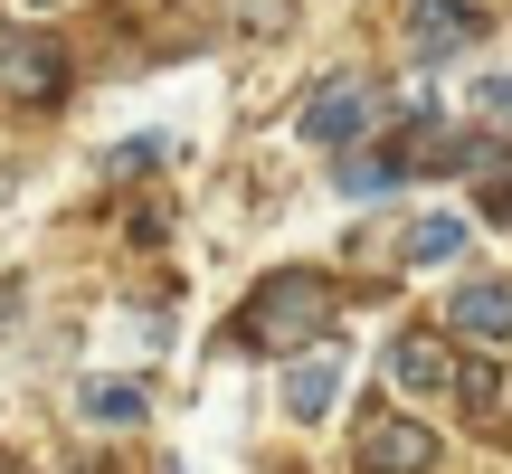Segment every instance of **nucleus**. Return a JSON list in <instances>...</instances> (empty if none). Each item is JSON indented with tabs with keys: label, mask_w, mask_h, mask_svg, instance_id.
<instances>
[{
	"label": "nucleus",
	"mask_w": 512,
	"mask_h": 474,
	"mask_svg": "<svg viewBox=\"0 0 512 474\" xmlns=\"http://www.w3.org/2000/svg\"><path fill=\"white\" fill-rule=\"evenodd\" d=\"M332 332V285L323 275H266V285H256V304L238 313V342L247 351H294V342H323Z\"/></svg>",
	"instance_id": "obj_1"
},
{
	"label": "nucleus",
	"mask_w": 512,
	"mask_h": 474,
	"mask_svg": "<svg viewBox=\"0 0 512 474\" xmlns=\"http://www.w3.org/2000/svg\"><path fill=\"white\" fill-rule=\"evenodd\" d=\"M351 456H361V474H437V427L408 408H370Z\"/></svg>",
	"instance_id": "obj_2"
},
{
	"label": "nucleus",
	"mask_w": 512,
	"mask_h": 474,
	"mask_svg": "<svg viewBox=\"0 0 512 474\" xmlns=\"http://www.w3.org/2000/svg\"><path fill=\"white\" fill-rule=\"evenodd\" d=\"M370 124H380V95H370V76H332V86L313 95L304 114H294V133H304L313 152H342V143H361Z\"/></svg>",
	"instance_id": "obj_3"
},
{
	"label": "nucleus",
	"mask_w": 512,
	"mask_h": 474,
	"mask_svg": "<svg viewBox=\"0 0 512 474\" xmlns=\"http://www.w3.org/2000/svg\"><path fill=\"white\" fill-rule=\"evenodd\" d=\"M0 95H10V105H57V95H67V57L38 29H10L0 38Z\"/></svg>",
	"instance_id": "obj_4"
},
{
	"label": "nucleus",
	"mask_w": 512,
	"mask_h": 474,
	"mask_svg": "<svg viewBox=\"0 0 512 474\" xmlns=\"http://www.w3.org/2000/svg\"><path fill=\"white\" fill-rule=\"evenodd\" d=\"M446 332H456V342H503L512 351V285H503V275L456 285V294H446Z\"/></svg>",
	"instance_id": "obj_5"
},
{
	"label": "nucleus",
	"mask_w": 512,
	"mask_h": 474,
	"mask_svg": "<svg viewBox=\"0 0 512 474\" xmlns=\"http://www.w3.org/2000/svg\"><path fill=\"white\" fill-rule=\"evenodd\" d=\"M332 399H342V351H323V342H304V361L285 370V408H294V427H313V418H332Z\"/></svg>",
	"instance_id": "obj_6"
},
{
	"label": "nucleus",
	"mask_w": 512,
	"mask_h": 474,
	"mask_svg": "<svg viewBox=\"0 0 512 474\" xmlns=\"http://www.w3.org/2000/svg\"><path fill=\"white\" fill-rule=\"evenodd\" d=\"M408 38H418L427 57H437V48H475L484 10H475V0H408Z\"/></svg>",
	"instance_id": "obj_7"
},
{
	"label": "nucleus",
	"mask_w": 512,
	"mask_h": 474,
	"mask_svg": "<svg viewBox=\"0 0 512 474\" xmlns=\"http://www.w3.org/2000/svg\"><path fill=\"white\" fill-rule=\"evenodd\" d=\"M446 370H456V351H446V332H399V351H389V380L408 389V399H437Z\"/></svg>",
	"instance_id": "obj_8"
},
{
	"label": "nucleus",
	"mask_w": 512,
	"mask_h": 474,
	"mask_svg": "<svg viewBox=\"0 0 512 474\" xmlns=\"http://www.w3.org/2000/svg\"><path fill=\"white\" fill-rule=\"evenodd\" d=\"M446 389H456V408H465V418H503V399H512L503 361H456V370H446Z\"/></svg>",
	"instance_id": "obj_9"
},
{
	"label": "nucleus",
	"mask_w": 512,
	"mask_h": 474,
	"mask_svg": "<svg viewBox=\"0 0 512 474\" xmlns=\"http://www.w3.org/2000/svg\"><path fill=\"white\" fill-rule=\"evenodd\" d=\"M76 408H86L95 427H133V418L152 408V389H143V380H86V389H76Z\"/></svg>",
	"instance_id": "obj_10"
},
{
	"label": "nucleus",
	"mask_w": 512,
	"mask_h": 474,
	"mask_svg": "<svg viewBox=\"0 0 512 474\" xmlns=\"http://www.w3.org/2000/svg\"><path fill=\"white\" fill-rule=\"evenodd\" d=\"M456 247H465V219H456V209L408 228V266H437V256H456Z\"/></svg>",
	"instance_id": "obj_11"
},
{
	"label": "nucleus",
	"mask_w": 512,
	"mask_h": 474,
	"mask_svg": "<svg viewBox=\"0 0 512 474\" xmlns=\"http://www.w3.org/2000/svg\"><path fill=\"white\" fill-rule=\"evenodd\" d=\"M475 105H484V114H503V124H512V76H484V86H475Z\"/></svg>",
	"instance_id": "obj_12"
},
{
	"label": "nucleus",
	"mask_w": 512,
	"mask_h": 474,
	"mask_svg": "<svg viewBox=\"0 0 512 474\" xmlns=\"http://www.w3.org/2000/svg\"><path fill=\"white\" fill-rule=\"evenodd\" d=\"M494 209H503V228H512V181H503V190H494Z\"/></svg>",
	"instance_id": "obj_13"
},
{
	"label": "nucleus",
	"mask_w": 512,
	"mask_h": 474,
	"mask_svg": "<svg viewBox=\"0 0 512 474\" xmlns=\"http://www.w3.org/2000/svg\"><path fill=\"white\" fill-rule=\"evenodd\" d=\"M19 10H57V0H19Z\"/></svg>",
	"instance_id": "obj_14"
},
{
	"label": "nucleus",
	"mask_w": 512,
	"mask_h": 474,
	"mask_svg": "<svg viewBox=\"0 0 512 474\" xmlns=\"http://www.w3.org/2000/svg\"><path fill=\"white\" fill-rule=\"evenodd\" d=\"M0 474H19V465H10V456H0Z\"/></svg>",
	"instance_id": "obj_15"
}]
</instances>
